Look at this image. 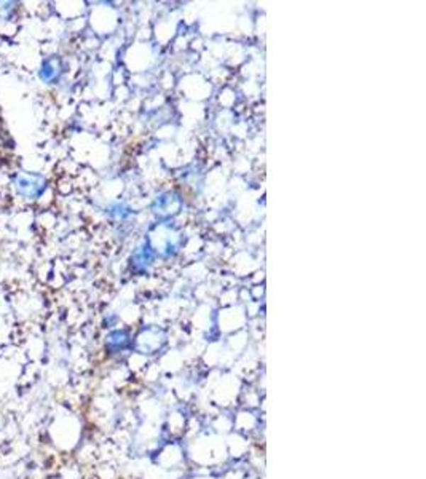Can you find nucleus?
Returning <instances> with one entry per match:
<instances>
[{
    "label": "nucleus",
    "instance_id": "obj_2",
    "mask_svg": "<svg viewBox=\"0 0 426 479\" xmlns=\"http://www.w3.org/2000/svg\"><path fill=\"white\" fill-rule=\"evenodd\" d=\"M55 74H56V71H55L52 62H47V64L43 66V69H42V77L47 79V80H52L55 77Z\"/></svg>",
    "mask_w": 426,
    "mask_h": 479
},
{
    "label": "nucleus",
    "instance_id": "obj_1",
    "mask_svg": "<svg viewBox=\"0 0 426 479\" xmlns=\"http://www.w3.org/2000/svg\"><path fill=\"white\" fill-rule=\"evenodd\" d=\"M16 184L20 192L26 195V197H35V195L40 193L43 187L42 179L37 178V176H21V178H18Z\"/></svg>",
    "mask_w": 426,
    "mask_h": 479
}]
</instances>
